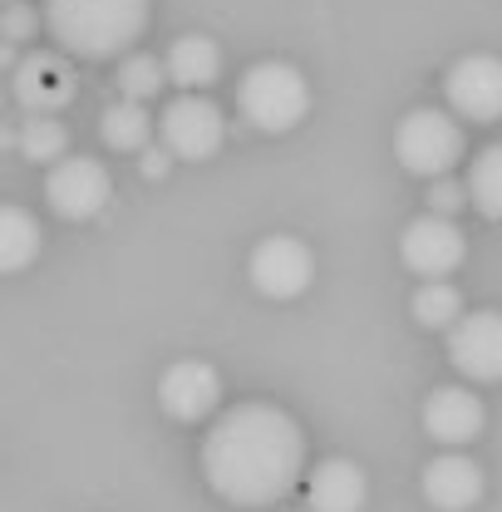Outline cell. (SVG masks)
Segmentation results:
<instances>
[{"mask_svg": "<svg viewBox=\"0 0 502 512\" xmlns=\"http://www.w3.org/2000/svg\"><path fill=\"white\" fill-rule=\"evenodd\" d=\"M0 5H5V0H0Z\"/></svg>", "mask_w": 502, "mask_h": 512, "instance_id": "26", "label": "cell"}, {"mask_svg": "<svg viewBox=\"0 0 502 512\" xmlns=\"http://www.w3.org/2000/svg\"><path fill=\"white\" fill-rule=\"evenodd\" d=\"M163 84H168V69L158 55H124V64H119V94L124 99L148 104V99H158Z\"/></svg>", "mask_w": 502, "mask_h": 512, "instance_id": "22", "label": "cell"}, {"mask_svg": "<svg viewBox=\"0 0 502 512\" xmlns=\"http://www.w3.org/2000/svg\"><path fill=\"white\" fill-rule=\"evenodd\" d=\"M0 30H5L10 40H30V35L40 30V15H35L30 5H10V10L0 15Z\"/></svg>", "mask_w": 502, "mask_h": 512, "instance_id": "24", "label": "cell"}, {"mask_svg": "<svg viewBox=\"0 0 502 512\" xmlns=\"http://www.w3.org/2000/svg\"><path fill=\"white\" fill-rule=\"evenodd\" d=\"M468 256V237L453 217H439V212H424L414 217L404 232H399V261L424 276V281H439V276H453Z\"/></svg>", "mask_w": 502, "mask_h": 512, "instance_id": "8", "label": "cell"}, {"mask_svg": "<svg viewBox=\"0 0 502 512\" xmlns=\"http://www.w3.org/2000/svg\"><path fill=\"white\" fill-rule=\"evenodd\" d=\"M45 30L64 55L79 60H114L138 45L148 30V0H45Z\"/></svg>", "mask_w": 502, "mask_h": 512, "instance_id": "2", "label": "cell"}, {"mask_svg": "<svg viewBox=\"0 0 502 512\" xmlns=\"http://www.w3.org/2000/svg\"><path fill=\"white\" fill-rule=\"evenodd\" d=\"M247 276L266 301H296L315 281V252L291 232H271L251 247Z\"/></svg>", "mask_w": 502, "mask_h": 512, "instance_id": "6", "label": "cell"}, {"mask_svg": "<svg viewBox=\"0 0 502 512\" xmlns=\"http://www.w3.org/2000/svg\"><path fill=\"white\" fill-rule=\"evenodd\" d=\"M138 168H143V178H153V183H158V178H168L173 153H168V148H143V163H138Z\"/></svg>", "mask_w": 502, "mask_h": 512, "instance_id": "25", "label": "cell"}, {"mask_svg": "<svg viewBox=\"0 0 502 512\" xmlns=\"http://www.w3.org/2000/svg\"><path fill=\"white\" fill-rule=\"evenodd\" d=\"M468 202L488 222H502V143H488L473 158V168H468Z\"/></svg>", "mask_w": 502, "mask_h": 512, "instance_id": "19", "label": "cell"}, {"mask_svg": "<svg viewBox=\"0 0 502 512\" xmlns=\"http://www.w3.org/2000/svg\"><path fill=\"white\" fill-rule=\"evenodd\" d=\"M15 99L25 114H60L74 99V64L64 50H30L15 64Z\"/></svg>", "mask_w": 502, "mask_h": 512, "instance_id": "12", "label": "cell"}, {"mask_svg": "<svg viewBox=\"0 0 502 512\" xmlns=\"http://www.w3.org/2000/svg\"><path fill=\"white\" fill-rule=\"evenodd\" d=\"M109 197H114V178H109V168L99 158H84V153L69 158L64 153L60 163H50V173H45V202L64 222L99 217L109 207Z\"/></svg>", "mask_w": 502, "mask_h": 512, "instance_id": "7", "label": "cell"}, {"mask_svg": "<svg viewBox=\"0 0 502 512\" xmlns=\"http://www.w3.org/2000/svg\"><path fill=\"white\" fill-rule=\"evenodd\" d=\"M158 404L178 424H202L222 409V370L207 360H173L158 380Z\"/></svg>", "mask_w": 502, "mask_h": 512, "instance_id": "11", "label": "cell"}, {"mask_svg": "<svg viewBox=\"0 0 502 512\" xmlns=\"http://www.w3.org/2000/svg\"><path fill=\"white\" fill-rule=\"evenodd\" d=\"M153 114H148V104H138V99H119V104H109L104 109V119H99V133H104V143L114 148V153H143L148 148V138H153Z\"/></svg>", "mask_w": 502, "mask_h": 512, "instance_id": "18", "label": "cell"}, {"mask_svg": "<svg viewBox=\"0 0 502 512\" xmlns=\"http://www.w3.org/2000/svg\"><path fill=\"white\" fill-rule=\"evenodd\" d=\"M40 247H45L40 217L15 207V202H0V276H15V271L35 266Z\"/></svg>", "mask_w": 502, "mask_h": 512, "instance_id": "17", "label": "cell"}, {"mask_svg": "<svg viewBox=\"0 0 502 512\" xmlns=\"http://www.w3.org/2000/svg\"><path fill=\"white\" fill-rule=\"evenodd\" d=\"M158 133H163V148L173 158H188V163H207L222 143H227V114L217 99H207V89H183L163 119H158Z\"/></svg>", "mask_w": 502, "mask_h": 512, "instance_id": "5", "label": "cell"}, {"mask_svg": "<svg viewBox=\"0 0 502 512\" xmlns=\"http://www.w3.org/2000/svg\"><path fill=\"white\" fill-rule=\"evenodd\" d=\"M163 69L178 89H212L222 79V45L212 35H183V40H173Z\"/></svg>", "mask_w": 502, "mask_h": 512, "instance_id": "16", "label": "cell"}, {"mask_svg": "<svg viewBox=\"0 0 502 512\" xmlns=\"http://www.w3.org/2000/svg\"><path fill=\"white\" fill-rule=\"evenodd\" d=\"M463 316V291L458 286H448V281H424L419 291H414V320L424 325V330H448L453 320Z\"/></svg>", "mask_w": 502, "mask_h": 512, "instance_id": "21", "label": "cell"}, {"mask_svg": "<svg viewBox=\"0 0 502 512\" xmlns=\"http://www.w3.org/2000/svg\"><path fill=\"white\" fill-rule=\"evenodd\" d=\"M468 138L463 124L443 109H409L394 128V158L414 173V178H443L463 163Z\"/></svg>", "mask_w": 502, "mask_h": 512, "instance_id": "4", "label": "cell"}, {"mask_svg": "<svg viewBox=\"0 0 502 512\" xmlns=\"http://www.w3.org/2000/svg\"><path fill=\"white\" fill-rule=\"evenodd\" d=\"M483 493H488L483 463H478V458H468V453H458V448L439 453V458L424 468V498H429V508L468 512V508H478V503H483Z\"/></svg>", "mask_w": 502, "mask_h": 512, "instance_id": "14", "label": "cell"}, {"mask_svg": "<svg viewBox=\"0 0 502 512\" xmlns=\"http://www.w3.org/2000/svg\"><path fill=\"white\" fill-rule=\"evenodd\" d=\"M463 207H468V183H458L453 173L429 178V212H439V217H458Z\"/></svg>", "mask_w": 502, "mask_h": 512, "instance_id": "23", "label": "cell"}, {"mask_svg": "<svg viewBox=\"0 0 502 512\" xmlns=\"http://www.w3.org/2000/svg\"><path fill=\"white\" fill-rule=\"evenodd\" d=\"M237 109L261 133H291L311 114V84L291 60H256L237 84Z\"/></svg>", "mask_w": 502, "mask_h": 512, "instance_id": "3", "label": "cell"}, {"mask_svg": "<svg viewBox=\"0 0 502 512\" xmlns=\"http://www.w3.org/2000/svg\"><path fill=\"white\" fill-rule=\"evenodd\" d=\"M448 360L463 380H502V311H463L448 325Z\"/></svg>", "mask_w": 502, "mask_h": 512, "instance_id": "10", "label": "cell"}, {"mask_svg": "<svg viewBox=\"0 0 502 512\" xmlns=\"http://www.w3.org/2000/svg\"><path fill=\"white\" fill-rule=\"evenodd\" d=\"M424 429H429L434 444L463 448L488 429V409H483V399L468 384H439L424 399Z\"/></svg>", "mask_w": 502, "mask_h": 512, "instance_id": "13", "label": "cell"}, {"mask_svg": "<svg viewBox=\"0 0 502 512\" xmlns=\"http://www.w3.org/2000/svg\"><path fill=\"white\" fill-rule=\"evenodd\" d=\"M443 94L453 119L468 124H498L502 119V60L498 55H463L448 64Z\"/></svg>", "mask_w": 502, "mask_h": 512, "instance_id": "9", "label": "cell"}, {"mask_svg": "<svg viewBox=\"0 0 502 512\" xmlns=\"http://www.w3.org/2000/svg\"><path fill=\"white\" fill-rule=\"evenodd\" d=\"M306 503L311 512H365L370 478L355 458H320L306 473Z\"/></svg>", "mask_w": 502, "mask_h": 512, "instance_id": "15", "label": "cell"}, {"mask_svg": "<svg viewBox=\"0 0 502 512\" xmlns=\"http://www.w3.org/2000/svg\"><path fill=\"white\" fill-rule=\"evenodd\" d=\"M20 153H25V163H60L69 153V133L55 114H30L20 124Z\"/></svg>", "mask_w": 502, "mask_h": 512, "instance_id": "20", "label": "cell"}, {"mask_svg": "<svg viewBox=\"0 0 502 512\" xmlns=\"http://www.w3.org/2000/svg\"><path fill=\"white\" fill-rule=\"evenodd\" d=\"M202 478L232 508H271L306 478V434L281 404L247 399L222 409L202 439Z\"/></svg>", "mask_w": 502, "mask_h": 512, "instance_id": "1", "label": "cell"}]
</instances>
